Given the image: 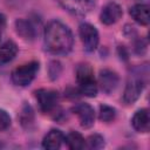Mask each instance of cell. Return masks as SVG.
Here are the masks:
<instances>
[{
    "label": "cell",
    "mask_w": 150,
    "mask_h": 150,
    "mask_svg": "<svg viewBox=\"0 0 150 150\" xmlns=\"http://www.w3.org/2000/svg\"><path fill=\"white\" fill-rule=\"evenodd\" d=\"M76 80L80 86V90L88 97H95L97 94V84L94 77L93 69L89 64H80L76 69Z\"/></svg>",
    "instance_id": "obj_2"
},
{
    "label": "cell",
    "mask_w": 150,
    "mask_h": 150,
    "mask_svg": "<svg viewBox=\"0 0 150 150\" xmlns=\"http://www.w3.org/2000/svg\"><path fill=\"white\" fill-rule=\"evenodd\" d=\"M98 117L103 122H111L116 117V110L112 107L102 104V105H100V115H98Z\"/></svg>",
    "instance_id": "obj_16"
},
{
    "label": "cell",
    "mask_w": 150,
    "mask_h": 150,
    "mask_svg": "<svg viewBox=\"0 0 150 150\" xmlns=\"http://www.w3.org/2000/svg\"><path fill=\"white\" fill-rule=\"evenodd\" d=\"M15 29L16 33L25 40H33L35 38V30L33 26L30 25V22L23 19H19L15 21Z\"/></svg>",
    "instance_id": "obj_14"
},
{
    "label": "cell",
    "mask_w": 150,
    "mask_h": 150,
    "mask_svg": "<svg viewBox=\"0 0 150 150\" xmlns=\"http://www.w3.org/2000/svg\"><path fill=\"white\" fill-rule=\"evenodd\" d=\"M118 82H120V77L114 70L102 69L98 74V84L102 91H104L105 94L112 93L117 88Z\"/></svg>",
    "instance_id": "obj_7"
},
{
    "label": "cell",
    "mask_w": 150,
    "mask_h": 150,
    "mask_svg": "<svg viewBox=\"0 0 150 150\" xmlns=\"http://www.w3.org/2000/svg\"><path fill=\"white\" fill-rule=\"evenodd\" d=\"M79 33H80V38H81L84 49L87 52H94L97 48L98 40H100L97 29L93 25L84 22L80 25Z\"/></svg>",
    "instance_id": "obj_6"
},
{
    "label": "cell",
    "mask_w": 150,
    "mask_h": 150,
    "mask_svg": "<svg viewBox=\"0 0 150 150\" xmlns=\"http://www.w3.org/2000/svg\"><path fill=\"white\" fill-rule=\"evenodd\" d=\"M144 86H145V81L143 80V76L131 75L127 82V86L123 93V101L127 104L134 103L139 97Z\"/></svg>",
    "instance_id": "obj_4"
},
{
    "label": "cell",
    "mask_w": 150,
    "mask_h": 150,
    "mask_svg": "<svg viewBox=\"0 0 150 150\" xmlns=\"http://www.w3.org/2000/svg\"><path fill=\"white\" fill-rule=\"evenodd\" d=\"M45 45L50 53L66 55L71 50L74 45L73 33L61 21L53 20L45 28Z\"/></svg>",
    "instance_id": "obj_1"
},
{
    "label": "cell",
    "mask_w": 150,
    "mask_h": 150,
    "mask_svg": "<svg viewBox=\"0 0 150 150\" xmlns=\"http://www.w3.org/2000/svg\"><path fill=\"white\" fill-rule=\"evenodd\" d=\"M86 146L89 149H101L104 146V138L98 134L90 135L86 139Z\"/></svg>",
    "instance_id": "obj_17"
},
{
    "label": "cell",
    "mask_w": 150,
    "mask_h": 150,
    "mask_svg": "<svg viewBox=\"0 0 150 150\" xmlns=\"http://www.w3.org/2000/svg\"><path fill=\"white\" fill-rule=\"evenodd\" d=\"M6 27V18L0 13V38H1V34H2V30L5 29Z\"/></svg>",
    "instance_id": "obj_20"
},
{
    "label": "cell",
    "mask_w": 150,
    "mask_h": 150,
    "mask_svg": "<svg viewBox=\"0 0 150 150\" xmlns=\"http://www.w3.org/2000/svg\"><path fill=\"white\" fill-rule=\"evenodd\" d=\"M134 129L138 132H148L150 128V116L148 109H139L135 112L131 120Z\"/></svg>",
    "instance_id": "obj_10"
},
{
    "label": "cell",
    "mask_w": 150,
    "mask_h": 150,
    "mask_svg": "<svg viewBox=\"0 0 150 150\" xmlns=\"http://www.w3.org/2000/svg\"><path fill=\"white\" fill-rule=\"evenodd\" d=\"M66 136L63 135V132L61 130L57 129H52L45 137L42 141V146L45 149L48 150H56L60 149V146L62 145V143L64 142Z\"/></svg>",
    "instance_id": "obj_11"
},
{
    "label": "cell",
    "mask_w": 150,
    "mask_h": 150,
    "mask_svg": "<svg viewBox=\"0 0 150 150\" xmlns=\"http://www.w3.org/2000/svg\"><path fill=\"white\" fill-rule=\"evenodd\" d=\"M18 54V46L14 41L8 40L0 46V63L11 62Z\"/></svg>",
    "instance_id": "obj_13"
},
{
    "label": "cell",
    "mask_w": 150,
    "mask_h": 150,
    "mask_svg": "<svg viewBox=\"0 0 150 150\" xmlns=\"http://www.w3.org/2000/svg\"><path fill=\"white\" fill-rule=\"evenodd\" d=\"M130 15L132 19L143 26L149 25V6L146 4H137L130 8Z\"/></svg>",
    "instance_id": "obj_12"
},
{
    "label": "cell",
    "mask_w": 150,
    "mask_h": 150,
    "mask_svg": "<svg viewBox=\"0 0 150 150\" xmlns=\"http://www.w3.org/2000/svg\"><path fill=\"white\" fill-rule=\"evenodd\" d=\"M74 114L77 115L80 124L83 128H90L95 121V111L88 103H79L73 108Z\"/></svg>",
    "instance_id": "obj_8"
},
{
    "label": "cell",
    "mask_w": 150,
    "mask_h": 150,
    "mask_svg": "<svg viewBox=\"0 0 150 150\" xmlns=\"http://www.w3.org/2000/svg\"><path fill=\"white\" fill-rule=\"evenodd\" d=\"M122 14H123V12L118 4L109 2L102 8L100 19H101V22L104 25H112L121 19Z\"/></svg>",
    "instance_id": "obj_9"
},
{
    "label": "cell",
    "mask_w": 150,
    "mask_h": 150,
    "mask_svg": "<svg viewBox=\"0 0 150 150\" xmlns=\"http://www.w3.org/2000/svg\"><path fill=\"white\" fill-rule=\"evenodd\" d=\"M39 68H40V66H39V62H36V61H32V62L25 63L20 67H16L12 71L13 83L16 86H20V87L28 86L36 76Z\"/></svg>",
    "instance_id": "obj_3"
},
{
    "label": "cell",
    "mask_w": 150,
    "mask_h": 150,
    "mask_svg": "<svg viewBox=\"0 0 150 150\" xmlns=\"http://www.w3.org/2000/svg\"><path fill=\"white\" fill-rule=\"evenodd\" d=\"M11 125V116L4 109H0V131L6 130Z\"/></svg>",
    "instance_id": "obj_19"
},
{
    "label": "cell",
    "mask_w": 150,
    "mask_h": 150,
    "mask_svg": "<svg viewBox=\"0 0 150 150\" xmlns=\"http://www.w3.org/2000/svg\"><path fill=\"white\" fill-rule=\"evenodd\" d=\"M64 143L71 150H81V149H84L86 148V139L77 131L69 132L66 136V138H64Z\"/></svg>",
    "instance_id": "obj_15"
},
{
    "label": "cell",
    "mask_w": 150,
    "mask_h": 150,
    "mask_svg": "<svg viewBox=\"0 0 150 150\" xmlns=\"http://www.w3.org/2000/svg\"><path fill=\"white\" fill-rule=\"evenodd\" d=\"M69 7L77 13H84L91 6V0H69Z\"/></svg>",
    "instance_id": "obj_18"
},
{
    "label": "cell",
    "mask_w": 150,
    "mask_h": 150,
    "mask_svg": "<svg viewBox=\"0 0 150 150\" xmlns=\"http://www.w3.org/2000/svg\"><path fill=\"white\" fill-rule=\"evenodd\" d=\"M35 97L42 112L53 111L59 102V93L53 89H39L35 91Z\"/></svg>",
    "instance_id": "obj_5"
}]
</instances>
